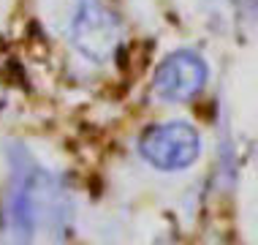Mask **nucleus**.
<instances>
[{
	"label": "nucleus",
	"mask_w": 258,
	"mask_h": 245,
	"mask_svg": "<svg viewBox=\"0 0 258 245\" xmlns=\"http://www.w3.org/2000/svg\"><path fill=\"white\" fill-rule=\"evenodd\" d=\"M204 85H207V63L190 49L171 52L158 66L155 82H152L158 98H163V101H190L193 95L201 93Z\"/></svg>",
	"instance_id": "4"
},
{
	"label": "nucleus",
	"mask_w": 258,
	"mask_h": 245,
	"mask_svg": "<svg viewBox=\"0 0 258 245\" xmlns=\"http://www.w3.org/2000/svg\"><path fill=\"white\" fill-rule=\"evenodd\" d=\"M139 150L155 169L174 172L190 166L199 158L201 139L190 123H163V125H150L144 131Z\"/></svg>",
	"instance_id": "2"
},
{
	"label": "nucleus",
	"mask_w": 258,
	"mask_h": 245,
	"mask_svg": "<svg viewBox=\"0 0 258 245\" xmlns=\"http://www.w3.org/2000/svg\"><path fill=\"white\" fill-rule=\"evenodd\" d=\"M74 46L90 60H106L120 44V22L98 0H82L74 19Z\"/></svg>",
	"instance_id": "3"
},
{
	"label": "nucleus",
	"mask_w": 258,
	"mask_h": 245,
	"mask_svg": "<svg viewBox=\"0 0 258 245\" xmlns=\"http://www.w3.org/2000/svg\"><path fill=\"white\" fill-rule=\"evenodd\" d=\"M11 177L0 207V237L3 245H33L41 229L57 232L71 218V199L52 172L9 147Z\"/></svg>",
	"instance_id": "1"
}]
</instances>
